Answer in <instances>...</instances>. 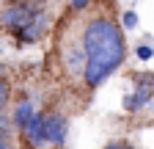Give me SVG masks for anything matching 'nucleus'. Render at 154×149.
<instances>
[{"instance_id":"1","label":"nucleus","mask_w":154,"mask_h":149,"mask_svg":"<svg viewBox=\"0 0 154 149\" xmlns=\"http://www.w3.org/2000/svg\"><path fill=\"white\" fill-rule=\"evenodd\" d=\"M80 44L85 52V66L80 72L85 88H99L127 58L124 28L107 14L88 17L80 30Z\"/></svg>"},{"instance_id":"2","label":"nucleus","mask_w":154,"mask_h":149,"mask_svg":"<svg viewBox=\"0 0 154 149\" xmlns=\"http://www.w3.org/2000/svg\"><path fill=\"white\" fill-rule=\"evenodd\" d=\"M132 94L124 97V110L127 113H138L143 108L154 105V74L151 72H135L132 74Z\"/></svg>"},{"instance_id":"3","label":"nucleus","mask_w":154,"mask_h":149,"mask_svg":"<svg viewBox=\"0 0 154 149\" xmlns=\"http://www.w3.org/2000/svg\"><path fill=\"white\" fill-rule=\"evenodd\" d=\"M38 11H42V3H30V0H8V3L0 8V28H6V30L25 28Z\"/></svg>"},{"instance_id":"4","label":"nucleus","mask_w":154,"mask_h":149,"mask_svg":"<svg viewBox=\"0 0 154 149\" xmlns=\"http://www.w3.org/2000/svg\"><path fill=\"white\" fill-rule=\"evenodd\" d=\"M42 124H44L47 146L61 149L66 144V135H69V119H66V113H61V110H50V113H44Z\"/></svg>"},{"instance_id":"5","label":"nucleus","mask_w":154,"mask_h":149,"mask_svg":"<svg viewBox=\"0 0 154 149\" xmlns=\"http://www.w3.org/2000/svg\"><path fill=\"white\" fill-rule=\"evenodd\" d=\"M47 33V14L44 11H38L33 20L25 25V28H17L11 30V36L17 39V47H28V44H36L42 36Z\"/></svg>"},{"instance_id":"6","label":"nucleus","mask_w":154,"mask_h":149,"mask_svg":"<svg viewBox=\"0 0 154 149\" xmlns=\"http://www.w3.org/2000/svg\"><path fill=\"white\" fill-rule=\"evenodd\" d=\"M44 110H36V113L22 124V130H19V135H22V141L30 146V149H44L47 146V138H44Z\"/></svg>"},{"instance_id":"7","label":"nucleus","mask_w":154,"mask_h":149,"mask_svg":"<svg viewBox=\"0 0 154 149\" xmlns=\"http://www.w3.org/2000/svg\"><path fill=\"white\" fill-rule=\"evenodd\" d=\"M63 66L74 74H80L83 66H85V52H83V44L80 42H69L63 47Z\"/></svg>"},{"instance_id":"8","label":"nucleus","mask_w":154,"mask_h":149,"mask_svg":"<svg viewBox=\"0 0 154 149\" xmlns=\"http://www.w3.org/2000/svg\"><path fill=\"white\" fill-rule=\"evenodd\" d=\"M33 113H36V105L30 102V97H19V100L14 102V110H11V119H8V122H11V127L19 133L22 124H25Z\"/></svg>"},{"instance_id":"9","label":"nucleus","mask_w":154,"mask_h":149,"mask_svg":"<svg viewBox=\"0 0 154 149\" xmlns=\"http://www.w3.org/2000/svg\"><path fill=\"white\" fill-rule=\"evenodd\" d=\"M0 149H14V127L6 110H0Z\"/></svg>"},{"instance_id":"10","label":"nucleus","mask_w":154,"mask_h":149,"mask_svg":"<svg viewBox=\"0 0 154 149\" xmlns=\"http://www.w3.org/2000/svg\"><path fill=\"white\" fill-rule=\"evenodd\" d=\"M11 102V80L0 72V110H6Z\"/></svg>"},{"instance_id":"11","label":"nucleus","mask_w":154,"mask_h":149,"mask_svg":"<svg viewBox=\"0 0 154 149\" xmlns=\"http://www.w3.org/2000/svg\"><path fill=\"white\" fill-rule=\"evenodd\" d=\"M121 28L124 30H135V28H138V14H135L132 8L121 14Z\"/></svg>"},{"instance_id":"12","label":"nucleus","mask_w":154,"mask_h":149,"mask_svg":"<svg viewBox=\"0 0 154 149\" xmlns=\"http://www.w3.org/2000/svg\"><path fill=\"white\" fill-rule=\"evenodd\" d=\"M135 55H138L140 61H149V58H154V47L151 44H138L135 47Z\"/></svg>"},{"instance_id":"13","label":"nucleus","mask_w":154,"mask_h":149,"mask_svg":"<svg viewBox=\"0 0 154 149\" xmlns=\"http://www.w3.org/2000/svg\"><path fill=\"white\" fill-rule=\"evenodd\" d=\"M88 6V0H72V8L74 11H80V8H85Z\"/></svg>"},{"instance_id":"14","label":"nucleus","mask_w":154,"mask_h":149,"mask_svg":"<svg viewBox=\"0 0 154 149\" xmlns=\"http://www.w3.org/2000/svg\"><path fill=\"white\" fill-rule=\"evenodd\" d=\"M105 149H121V144H107Z\"/></svg>"},{"instance_id":"15","label":"nucleus","mask_w":154,"mask_h":149,"mask_svg":"<svg viewBox=\"0 0 154 149\" xmlns=\"http://www.w3.org/2000/svg\"><path fill=\"white\" fill-rule=\"evenodd\" d=\"M30 3H47V0H30Z\"/></svg>"},{"instance_id":"16","label":"nucleus","mask_w":154,"mask_h":149,"mask_svg":"<svg viewBox=\"0 0 154 149\" xmlns=\"http://www.w3.org/2000/svg\"><path fill=\"white\" fill-rule=\"evenodd\" d=\"M0 50H3V47H0Z\"/></svg>"}]
</instances>
